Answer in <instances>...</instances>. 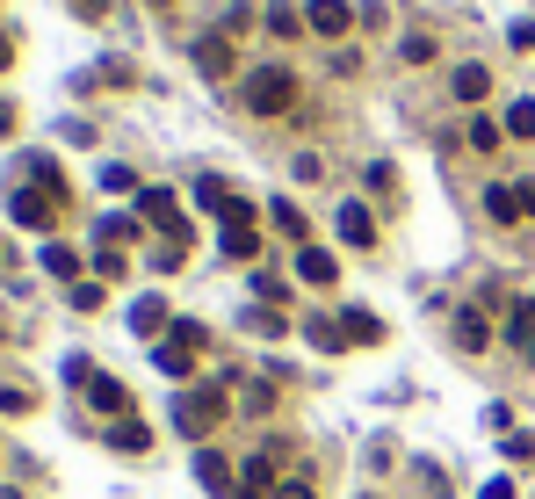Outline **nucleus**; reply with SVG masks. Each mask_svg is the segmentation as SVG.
<instances>
[{
  "mask_svg": "<svg viewBox=\"0 0 535 499\" xmlns=\"http://www.w3.org/2000/svg\"><path fill=\"white\" fill-rule=\"evenodd\" d=\"M239 326H246V333H261V340H275V333H290V319H282V311H268V304H261V311H246Z\"/></svg>",
  "mask_w": 535,
  "mask_h": 499,
  "instance_id": "bb28decb",
  "label": "nucleus"
},
{
  "mask_svg": "<svg viewBox=\"0 0 535 499\" xmlns=\"http://www.w3.org/2000/svg\"><path fill=\"white\" fill-rule=\"evenodd\" d=\"M333 225H340V239H348V246H376V217H369V203H340V217H333Z\"/></svg>",
  "mask_w": 535,
  "mask_h": 499,
  "instance_id": "f8f14e48",
  "label": "nucleus"
},
{
  "mask_svg": "<svg viewBox=\"0 0 535 499\" xmlns=\"http://www.w3.org/2000/svg\"><path fill=\"white\" fill-rule=\"evenodd\" d=\"M58 210H66V203L44 196V189H15V196H8V217H15L22 232H51V225H58Z\"/></svg>",
  "mask_w": 535,
  "mask_h": 499,
  "instance_id": "0eeeda50",
  "label": "nucleus"
},
{
  "mask_svg": "<svg viewBox=\"0 0 535 499\" xmlns=\"http://www.w3.org/2000/svg\"><path fill=\"white\" fill-rule=\"evenodd\" d=\"M225 499H261V492H246V485H232V492H225Z\"/></svg>",
  "mask_w": 535,
  "mask_h": 499,
  "instance_id": "37998d69",
  "label": "nucleus"
},
{
  "mask_svg": "<svg viewBox=\"0 0 535 499\" xmlns=\"http://www.w3.org/2000/svg\"><path fill=\"white\" fill-rule=\"evenodd\" d=\"M304 29H311V37H348V29H355V8H348V0H304Z\"/></svg>",
  "mask_w": 535,
  "mask_h": 499,
  "instance_id": "6e6552de",
  "label": "nucleus"
},
{
  "mask_svg": "<svg viewBox=\"0 0 535 499\" xmlns=\"http://www.w3.org/2000/svg\"><path fill=\"white\" fill-rule=\"evenodd\" d=\"M225 420H232V384H181V391H174V427H181V442H210Z\"/></svg>",
  "mask_w": 535,
  "mask_h": 499,
  "instance_id": "f257e3e1",
  "label": "nucleus"
},
{
  "mask_svg": "<svg viewBox=\"0 0 535 499\" xmlns=\"http://www.w3.org/2000/svg\"><path fill=\"white\" fill-rule=\"evenodd\" d=\"M102 189H109V196H138V174L123 167V160H109V167H102Z\"/></svg>",
  "mask_w": 535,
  "mask_h": 499,
  "instance_id": "c756f323",
  "label": "nucleus"
},
{
  "mask_svg": "<svg viewBox=\"0 0 535 499\" xmlns=\"http://www.w3.org/2000/svg\"><path fill=\"white\" fill-rule=\"evenodd\" d=\"M123 268H131V254H123V246H102V254H94V275H102V283H116Z\"/></svg>",
  "mask_w": 535,
  "mask_h": 499,
  "instance_id": "2f4dec72",
  "label": "nucleus"
},
{
  "mask_svg": "<svg viewBox=\"0 0 535 499\" xmlns=\"http://www.w3.org/2000/svg\"><path fill=\"white\" fill-rule=\"evenodd\" d=\"M87 405H94V413H109V420H131V384H116V377H102V369H94Z\"/></svg>",
  "mask_w": 535,
  "mask_h": 499,
  "instance_id": "9d476101",
  "label": "nucleus"
},
{
  "mask_svg": "<svg viewBox=\"0 0 535 499\" xmlns=\"http://www.w3.org/2000/svg\"><path fill=\"white\" fill-rule=\"evenodd\" d=\"M145 8H160V15H167V8H174V0H145Z\"/></svg>",
  "mask_w": 535,
  "mask_h": 499,
  "instance_id": "c03bdc74",
  "label": "nucleus"
},
{
  "mask_svg": "<svg viewBox=\"0 0 535 499\" xmlns=\"http://www.w3.org/2000/svg\"><path fill=\"white\" fill-rule=\"evenodd\" d=\"M478 499H514V478H492V485H485Z\"/></svg>",
  "mask_w": 535,
  "mask_h": 499,
  "instance_id": "58836bf2",
  "label": "nucleus"
},
{
  "mask_svg": "<svg viewBox=\"0 0 535 499\" xmlns=\"http://www.w3.org/2000/svg\"><path fill=\"white\" fill-rule=\"evenodd\" d=\"M297 275L311 290H333V275H340V261L326 254V246H297Z\"/></svg>",
  "mask_w": 535,
  "mask_h": 499,
  "instance_id": "ddd939ff",
  "label": "nucleus"
},
{
  "mask_svg": "<svg viewBox=\"0 0 535 499\" xmlns=\"http://www.w3.org/2000/svg\"><path fill=\"white\" fill-rule=\"evenodd\" d=\"M434 51H442L434 37H398V58H405V66H434Z\"/></svg>",
  "mask_w": 535,
  "mask_h": 499,
  "instance_id": "c85d7f7f",
  "label": "nucleus"
},
{
  "mask_svg": "<svg viewBox=\"0 0 535 499\" xmlns=\"http://www.w3.org/2000/svg\"><path fill=\"white\" fill-rule=\"evenodd\" d=\"M66 8H73L80 22H102V15H109V0H66Z\"/></svg>",
  "mask_w": 535,
  "mask_h": 499,
  "instance_id": "4c0bfd02",
  "label": "nucleus"
},
{
  "mask_svg": "<svg viewBox=\"0 0 535 499\" xmlns=\"http://www.w3.org/2000/svg\"><path fill=\"white\" fill-rule=\"evenodd\" d=\"M203 348H210V326L174 319L167 340H152V369H160V377H174V384H196V355H203Z\"/></svg>",
  "mask_w": 535,
  "mask_h": 499,
  "instance_id": "7ed1b4c3",
  "label": "nucleus"
},
{
  "mask_svg": "<svg viewBox=\"0 0 535 499\" xmlns=\"http://www.w3.org/2000/svg\"><path fill=\"white\" fill-rule=\"evenodd\" d=\"M507 340H514L521 355L535 348V297H514V304H507Z\"/></svg>",
  "mask_w": 535,
  "mask_h": 499,
  "instance_id": "a211bd4d",
  "label": "nucleus"
},
{
  "mask_svg": "<svg viewBox=\"0 0 535 499\" xmlns=\"http://www.w3.org/2000/svg\"><path fill=\"white\" fill-rule=\"evenodd\" d=\"M29 181H37L44 196H58V203H73V189H66V167H58L51 152H29Z\"/></svg>",
  "mask_w": 535,
  "mask_h": 499,
  "instance_id": "2eb2a0df",
  "label": "nucleus"
},
{
  "mask_svg": "<svg viewBox=\"0 0 535 499\" xmlns=\"http://www.w3.org/2000/svg\"><path fill=\"white\" fill-rule=\"evenodd\" d=\"M196 478H203V485H210L217 499H225V492H232V463L217 456V449H196Z\"/></svg>",
  "mask_w": 535,
  "mask_h": 499,
  "instance_id": "4be33fe9",
  "label": "nucleus"
},
{
  "mask_svg": "<svg viewBox=\"0 0 535 499\" xmlns=\"http://www.w3.org/2000/svg\"><path fill=\"white\" fill-rule=\"evenodd\" d=\"M304 333H311V348H319V355L348 348V326H340V319H304Z\"/></svg>",
  "mask_w": 535,
  "mask_h": 499,
  "instance_id": "5701e85b",
  "label": "nucleus"
},
{
  "mask_svg": "<svg viewBox=\"0 0 535 499\" xmlns=\"http://www.w3.org/2000/svg\"><path fill=\"white\" fill-rule=\"evenodd\" d=\"M15 131V102H0V138H8Z\"/></svg>",
  "mask_w": 535,
  "mask_h": 499,
  "instance_id": "a19ab883",
  "label": "nucleus"
},
{
  "mask_svg": "<svg viewBox=\"0 0 535 499\" xmlns=\"http://www.w3.org/2000/svg\"><path fill=\"white\" fill-rule=\"evenodd\" d=\"M29 405H37V398H29V391H15V384H0V413H29Z\"/></svg>",
  "mask_w": 535,
  "mask_h": 499,
  "instance_id": "c9c22d12",
  "label": "nucleus"
},
{
  "mask_svg": "<svg viewBox=\"0 0 535 499\" xmlns=\"http://www.w3.org/2000/svg\"><path fill=\"white\" fill-rule=\"evenodd\" d=\"M138 239V217H102V246H131Z\"/></svg>",
  "mask_w": 535,
  "mask_h": 499,
  "instance_id": "473e14b6",
  "label": "nucleus"
},
{
  "mask_svg": "<svg viewBox=\"0 0 535 499\" xmlns=\"http://www.w3.org/2000/svg\"><path fill=\"white\" fill-rule=\"evenodd\" d=\"M499 138H507V123H492V116H470V152H492Z\"/></svg>",
  "mask_w": 535,
  "mask_h": 499,
  "instance_id": "cd10ccee",
  "label": "nucleus"
},
{
  "mask_svg": "<svg viewBox=\"0 0 535 499\" xmlns=\"http://www.w3.org/2000/svg\"><path fill=\"white\" fill-rule=\"evenodd\" d=\"M109 449H123V456H145V449H152V427H138V420H116V427H109Z\"/></svg>",
  "mask_w": 535,
  "mask_h": 499,
  "instance_id": "b1692460",
  "label": "nucleus"
},
{
  "mask_svg": "<svg viewBox=\"0 0 535 499\" xmlns=\"http://www.w3.org/2000/svg\"><path fill=\"white\" fill-rule=\"evenodd\" d=\"M507 138H535V102H528V95L507 109Z\"/></svg>",
  "mask_w": 535,
  "mask_h": 499,
  "instance_id": "7c9ffc66",
  "label": "nucleus"
},
{
  "mask_svg": "<svg viewBox=\"0 0 535 499\" xmlns=\"http://www.w3.org/2000/svg\"><path fill=\"white\" fill-rule=\"evenodd\" d=\"M340 326H348V340H362V348L384 340V319H376V311H340Z\"/></svg>",
  "mask_w": 535,
  "mask_h": 499,
  "instance_id": "393cba45",
  "label": "nucleus"
},
{
  "mask_svg": "<svg viewBox=\"0 0 535 499\" xmlns=\"http://www.w3.org/2000/svg\"><path fill=\"white\" fill-rule=\"evenodd\" d=\"M0 66H15V29H0Z\"/></svg>",
  "mask_w": 535,
  "mask_h": 499,
  "instance_id": "ea45409f",
  "label": "nucleus"
},
{
  "mask_svg": "<svg viewBox=\"0 0 535 499\" xmlns=\"http://www.w3.org/2000/svg\"><path fill=\"white\" fill-rule=\"evenodd\" d=\"M507 44H514V51H535V22H528V15H521V22L507 29Z\"/></svg>",
  "mask_w": 535,
  "mask_h": 499,
  "instance_id": "e433bc0d",
  "label": "nucleus"
},
{
  "mask_svg": "<svg viewBox=\"0 0 535 499\" xmlns=\"http://www.w3.org/2000/svg\"><path fill=\"white\" fill-rule=\"evenodd\" d=\"M261 29H268V37H275V44H290V37H304V15L290 8V0H275V8L261 15Z\"/></svg>",
  "mask_w": 535,
  "mask_h": 499,
  "instance_id": "aec40b11",
  "label": "nucleus"
},
{
  "mask_svg": "<svg viewBox=\"0 0 535 499\" xmlns=\"http://www.w3.org/2000/svg\"><path fill=\"white\" fill-rule=\"evenodd\" d=\"M521 210H528V217H535V181H521Z\"/></svg>",
  "mask_w": 535,
  "mask_h": 499,
  "instance_id": "79ce46f5",
  "label": "nucleus"
},
{
  "mask_svg": "<svg viewBox=\"0 0 535 499\" xmlns=\"http://www.w3.org/2000/svg\"><path fill=\"white\" fill-rule=\"evenodd\" d=\"M217 246H225V261H261V232L254 225H225Z\"/></svg>",
  "mask_w": 535,
  "mask_h": 499,
  "instance_id": "412c9836",
  "label": "nucleus"
},
{
  "mask_svg": "<svg viewBox=\"0 0 535 499\" xmlns=\"http://www.w3.org/2000/svg\"><path fill=\"white\" fill-rule=\"evenodd\" d=\"M188 268V239H160L152 246V275H181Z\"/></svg>",
  "mask_w": 535,
  "mask_h": 499,
  "instance_id": "a878e982",
  "label": "nucleus"
},
{
  "mask_svg": "<svg viewBox=\"0 0 535 499\" xmlns=\"http://www.w3.org/2000/svg\"><path fill=\"white\" fill-rule=\"evenodd\" d=\"M449 95H456L463 109H478V102L492 95V66H478V58H463V66L449 73Z\"/></svg>",
  "mask_w": 535,
  "mask_h": 499,
  "instance_id": "1a4fd4ad",
  "label": "nucleus"
},
{
  "mask_svg": "<svg viewBox=\"0 0 535 499\" xmlns=\"http://www.w3.org/2000/svg\"><path fill=\"white\" fill-rule=\"evenodd\" d=\"M196 210L225 217V225H254V217H261V203H246L225 174H196Z\"/></svg>",
  "mask_w": 535,
  "mask_h": 499,
  "instance_id": "20e7f679",
  "label": "nucleus"
},
{
  "mask_svg": "<svg viewBox=\"0 0 535 499\" xmlns=\"http://www.w3.org/2000/svg\"><path fill=\"white\" fill-rule=\"evenodd\" d=\"M66 304H73V311H102V283H73Z\"/></svg>",
  "mask_w": 535,
  "mask_h": 499,
  "instance_id": "72a5a7b5",
  "label": "nucleus"
},
{
  "mask_svg": "<svg viewBox=\"0 0 535 499\" xmlns=\"http://www.w3.org/2000/svg\"><path fill=\"white\" fill-rule=\"evenodd\" d=\"M485 217H492V225H521V181H492V189H485Z\"/></svg>",
  "mask_w": 535,
  "mask_h": 499,
  "instance_id": "9b49d317",
  "label": "nucleus"
},
{
  "mask_svg": "<svg viewBox=\"0 0 535 499\" xmlns=\"http://www.w3.org/2000/svg\"><path fill=\"white\" fill-rule=\"evenodd\" d=\"M485 340H492V319H485L478 304H463V311H456V348H470V355H478Z\"/></svg>",
  "mask_w": 535,
  "mask_h": 499,
  "instance_id": "f3484780",
  "label": "nucleus"
},
{
  "mask_svg": "<svg viewBox=\"0 0 535 499\" xmlns=\"http://www.w3.org/2000/svg\"><path fill=\"white\" fill-rule=\"evenodd\" d=\"M138 217H145L160 239H188V246H196V225H188V210H181L174 189H138Z\"/></svg>",
  "mask_w": 535,
  "mask_h": 499,
  "instance_id": "39448f33",
  "label": "nucleus"
},
{
  "mask_svg": "<svg viewBox=\"0 0 535 499\" xmlns=\"http://www.w3.org/2000/svg\"><path fill=\"white\" fill-rule=\"evenodd\" d=\"M37 261H44V275H58V283H66V290L80 283V254H73V246H66V239H51V246H44V254H37Z\"/></svg>",
  "mask_w": 535,
  "mask_h": 499,
  "instance_id": "6ab92c4d",
  "label": "nucleus"
},
{
  "mask_svg": "<svg viewBox=\"0 0 535 499\" xmlns=\"http://www.w3.org/2000/svg\"><path fill=\"white\" fill-rule=\"evenodd\" d=\"M268 499H319V485H311V478H282Z\"/></svg>",
  "mask_w": 535,
  "mask_h": 499,
  "instance_id": "f704fd0d",
  "label": "nucleus"
},
{
  "mask_svg": "<svg viewBox=\"0 0 535 499\" xmlns=\"http://www.w3.org/2000/svg\"><path fill=\"white\" fill-rule=\"evenodd\" d=\"M0 499H22V492H15V485H0Z\"/></svg>",
  "mask_w": 535,
  "mask_h": 499,
  "instance_id": "a18cd8bd",
  "label": "nucleus"
},
{
  "mask_svg": "<svg viewBox=\"0 0 535 499\" xmlns=\"http://www.w3.org/2000/svg\"><path fill=\"white\" fill-rule=\"evenodd\" d=\"M239 109L246 116H290L297 109V66H254L239 80Z\"/></svg>",
  "mask_w": 535,
  "mask_h": 499,
  "instance_id": "f03ea898",
  "label": "nucleus"
},
{
  "mask_svg": "<svg viewBox=\"0 0 535 499\" xmlns=\"http://www.w3.org/2000/svg\"><path fill=\"white\" fill-rule=\"evenodd\" d=\"M528 456H535V449H528Z\"/></svg>",
  "mask_w": 535,
  "mask_h": 499,
  "instance_id": "49530a36",
  "label": "nucleus"
},
{
  "mask_svg": "<svg viewBox=\"0 0 535 499\" xmlns=\"http://www.w3.org/2000/svg\"><path fill=\"white\" fill-rule=\"evenodd\" d=\"M268 217H275V232L290 239V246H311V217H304L290 196H275V203H268Z\"/></svg>",
  "mask_w": 535,
  "mask_h": 499,
  "instance_id": "4468645a",
  "label": "nucleus"
},
{
  "mask_svg": "<svg viewBox=\"0 0 535 499\" xmlns=\"http://www.w3.org/2000/svg\"><path fill=\"white\" fill-rule=\"evenodd\" d=\"M188 58H196L203 80H232V73H239V44L225 37V29H203V37L188 44Z\"/></svg>",
  "mask_w": 535,
  "mask_h": 499,
  "instance_id": "423d86ee",
  "label": "nucleus"
},
{
  "mask_svg": "<svg viewBox=\"0 0 535 499\" xmlns=\"http://www.w3.org/2000/svg\"><path fill=\"white\" fill-rule=\"evenodd\" d=\"M174 319H167V297H138L131 304V333H145V340H160Z\"/></svg>",
  "mask_w": 535,
  "mask_h": 499,
  "instance_id": "dca6fc26",
  "label": "nucleus"
}]
</instances>
